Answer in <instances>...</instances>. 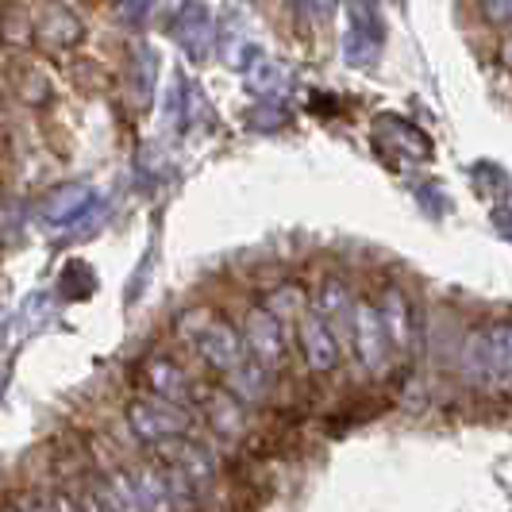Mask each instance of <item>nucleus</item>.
Listing matches in <instances>:
<instances>
[{
    "instance_id": "obj_1",
    "label": "nucleus",
    "mask_w": 512,
    "mask_h": 512,
    "mask_svg": "<svg viewBox=\"0 0 512 512\" xmlns=\"http://www.w3.org/2000/svg\"><path fill=\"white\" fill-rule=\"evenodd\" d=\"M462 378L486 393H512V324H482L462 339Z\"/></svg>"
},
{
    "instance_id": "obj_14",
    "label": "nucleus",
    "mask_w": 512,
    "mask_h": 512,
    "mask_svg": "<svg viewBox=\"0 0 512 512\" xmlns=\"http://www.w3.org/2000/svg\"><path fill=\"white\" fill-rule=\"evenodd\" d=\"M497 58H501V66H509V70H512V27H505V35H501Z\"/></svg>"
},
{
    "instance_id": "obj_10",
    "label": "nucleus",
    "mask_w": 512,
    "mask_h": 512,
    "mask_svg": "<svg viewBox=\"0 0 512 512\" xmlns=\"http://www.w3.org/2000/svg\"><path fill=\"white\" fill-rule=\"evenodd\" d=\"M270 374H274L270 366H262L255 355H247V359L228 374V389L243 405H262V401L270 397Z\"/></svg>"
},
{
    "instance_id": "obj_7",
    "label": "nucleus",
    "mask_w": 512,
    "mask_h": 512,
    "mask_svg": "<svg viewBox=\"0 0 512 512\" xmlns=\"http://www.w3.org/2000/svg\"><path fill=\"white\" fill-rule=\"evenodd\" d=\"M147 385H151L154 397H166V401H178V405H197L208 401V393L193 382L189 370H181L174 359H151L147 362Z\"/></svg>"
},
{
    "instance_id": "obj_15",
    "label": "nucleus",
    "mask_w": 512,
    "mask_h": 512,
    "mask_svg": "<svg viewBox=\"0 0 512 512\" xmlns=\"http://www.w3.org/2000/svg\"><path fill=\"white\" fill-rule=\"evenodd\" d=\"M8 512H27V509H24V501H20V505H8Z\"/></svg>"
},
{
    "instance_id": "obj_8",
    "label": "nucleus",
    "mask_w": 512,
    "mask_h": 512,
    "mask_svg": "<svg viewBox=\"0 0 512 512\" xmlns=\"http://www.w3.org/2000/svg\"><path fill=\"white\" fill-rule=\"evenodd\" d=\"M312 305H316V312L332 324V332L339 335V343H343V339H355V297H351L347 285L324 282L320 289H316Z\"/></svg>"
},
{
    "instance_id": "obj_12",
    "label": "nucleus",
    "mask_w": 512,
    "mask_h": 512,
    "mask_svg": "<svg viewBox=\"0 0 512 512\" xmlns=\"http://www.w3.org/2000/svg\"><path fill=\"white\" fill-rule=\"evenodd\" d=\"M382 316H385V332L393 339L397 351H405L412 343V320H409V301L401 297V289H385L382 297Z\"/></svg>"
},
{
    "instance_id": "obj_3",
    "label": "nucleus",
    "mask_w": 512,
    "mask_h": 512,
    "mask_svg": "<svg viewBox=\"0 0 512 512\" xmlns=\"http://www.w3.org/2000/svg\"><path fill=\"white\" fill-rule=\"evenodd\" d=\"M128 428L143 443H170L189 432V405L166 397H143L128 409Z\"/></svg>"
},
{
    "instance_id": "obj_11",
    "label": "nucleus",
    "mask_w": 512,
    "mask_h": 512,
    "mask_svg": "<svg viewBox=\"0 0 512 512\" xmlns=\"http://www.w3.org/2000/svg\"><path fill=\"white\" fill-rule=\"evenodd\" d=\"M35 31L51 43V47H74L77 39H81V24H77V16H70V8H43V16L35 20Z\"/></svg>"
},
{
    "instance_id": "obj_6",
    "label": "nucleus",
    "mask_w": 512,
    "mask_h": 512,
    "mask_svg": "<svg viewBox=\"0 0 512 512\" xmlns=\"http://www.w3.org/2000/svg\"><path fill=\"white\" fill-rule=\"evenodd\" d=\"M389 332H385V316L378 305H370V301H355V351H359V362L370 370V374H378L385 370V362H389Z\"/></svg>"
},
{
    "instance_id": "obj_4",
    "label": "nucleus",
    "mask_w": 512,
    "mask_h": 512,
    "mask_svg": "<svg viewBox=\"0 0 512 512\" xmlns=\"http://www.w3.org/2000/svg\"><path fill=\"white\" fill-rule=\"evenodd\" d=\"M297 335H301V355H305V366L312 374H328L339 366L343 343L332 332V324L316 312V305H305L297 312Z\"/></svg>"
},
{
    "instance_id": "obj_5",
    "label": "nucleus",
    "mask_w": 512,
    "mask_h": 512,
    "mask_svg": "<svg viewBox=\"0 0 512 512\" xmlns=\"http://www.w3.org/2000/svg\"><path fill=\"white\" fill-rule=\"evenodd\" d=\"M243 339H247V351L255 355L262 366L270 370H282L285 366V332H282V316L274 308H251L247 320H243Z\"/></svg>"
},
{
    "instance_id": "obj_9",
    "label": "nucleus",
    "mask_w": 512,
    "mask_h": 512,
    "mask_svg": "<svg viewBox=\"0 0 512 512\" xmlns=\"http://www.w3.org/2000/svg\"><path fill=\"white\" fill-rule=\"evenodd\" d=\"M131 486H135V497L143 512H178V497H174V486L166 478V470H154V466H135L128 470Z\"/></svg>"
},
{
    "instance_id": "obj_13",
    "label": "nucleus",
    "mask_w": 512,
    "mask_h": 512,
    "mask_svg": "<svg viewBox=\"0 0 512 512\" xmlns=\"http://www.w3.org/2000/svg\"><path fill=\"white\" fill-rule=\"evenodd\" d=\"M482 16L493 27H512V0H482Z\"/></svg>"
},
{
    "instance_id": "obj_2",
    "label": "nucleus",
    "mask_w": 512,
    "mask_h": 512,
    "mask_svg": "<svg viewBox=\"0 0 512 512\" xmlns=\"http://www.w3.org/2000/svg\"><path fill=\"white\" fill-rule=\"evenodd\" d=\"M178 335L185 343H193V351H197L212 370H220L224 378L251 355V351H247V339L235 332L231 324H224L220 316H212V312H189V316H181Z\"/></svg>"
}]
</instances>
